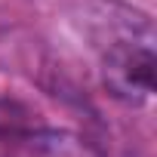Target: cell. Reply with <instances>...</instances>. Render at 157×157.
Segmentation results:
<instances>
[{
    "label": "cell",
    "mask_w": 157,
    "mask_h": 157,
    "mask_svg": "<svg viewBox=\"0 0 157 157\" xmlns=\"http://www.w3.org/2000/svg\"><path fill=\"white\" fill-rule=\"evenodd\" d=\"M83 34L99 59L108 93L142 105L154 93V19L126 0H86Z\"/></svg>",
    "instance_id": "1"
},
{
    "label": "cell",
    "mask_w": 157,
    "mask_h": 157,
    "mask_svg": "<svg viewBox=\"0 0 157 157\" xmlns=\"http://www.w3.org/2000/svg\"><path fill=\"white\" fill-rule=\"evenodd\" d=\"M0 157H96L77 136L46 126L0 123Z\"/></svg>",
    "instance_id": "2"
}]
</instances>
